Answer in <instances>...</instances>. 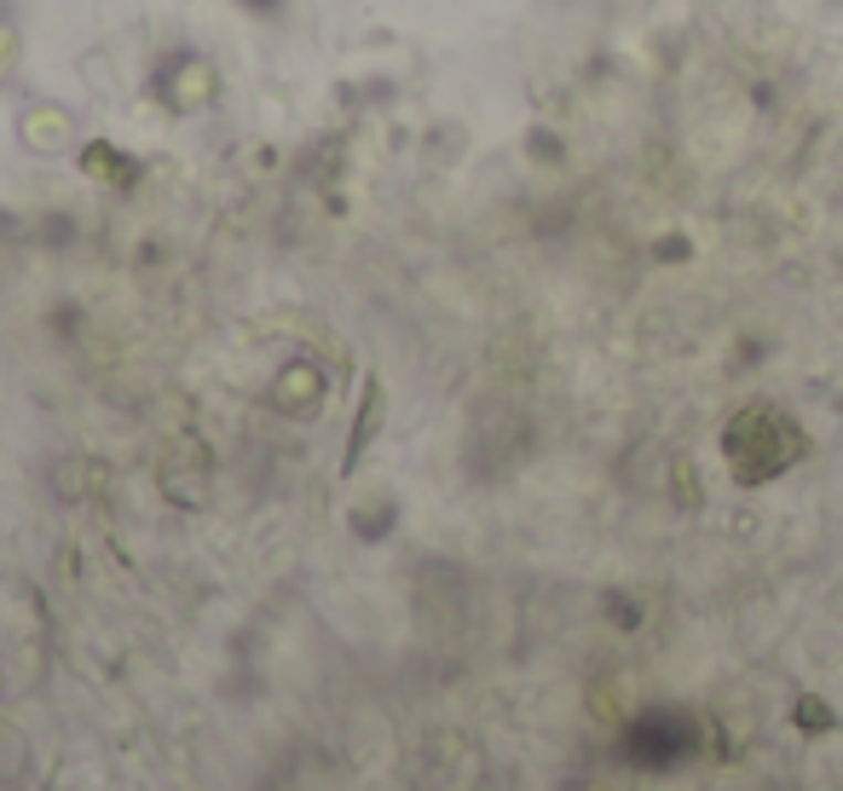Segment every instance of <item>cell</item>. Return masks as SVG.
<instances>
[{
	"mask_svg": "<svg viewBox=\"0 0 843 791\" xmlns=\"http://www.w3.org/2000/svg\"><path fill=\"white\" fill-rule=\"evenodd\" d=\"M18 139L41 150V157H59V150L75 145V116L64 105H53V98H41V105H23L18 116Z\"/></svg>",
	"mask_w": 843,
	"mask_h": 791,
	"instance_id": "1",
	"label": "cell"
},
{
	"mask_svg": "<svg viewBox=\"0 0 843 791\" xmlns=\"http://www.w3.org/2000/svg\"><path fill=\"white\" fill-rule=\"evenodd\" d=\"M381 416H388V393H381V381L370 376L365 381V399H359V416H352V433H347V463H341V474L359 468V456L370 451V440L381 433Z\"/></svg>",
	"mask_w": 843,
	"mask_h": 791,
	"instance_id": "2",
	"label": "cell"
},
{
	"mask_svg": "<svg viewBox=\"0 0 843 791\" xmlns=\"http://www.w3.org/2000/svg\"><path fill=\"white\" fill-rule=\"evenodd\" d=\"M214 98V64L209 59H186L180 75H173V87H168V105L173 110H202Z\"/></svg>",
	"mask_w": 843,
	"mask_h": 791,
	"instance_id": "3",
	"label": "cell"
},
{
	"mask_svg": "<svg viewBox=\"0 0 843 791\" xmlns=\"http://www.w3.org/2000/svg\"><path fill=\"white\" fill-rule=\"evenodd\" d=\"M277 404L284 411H313V404H324V376L313 365H289L284 376H277Z\"/></svg>",
	"mask_w": 843,
	"mask_h": 791,
	"instance_id": "4",
	"label": "cell"
},
{
	"mask_svg": "<svg viewBox=\"0 0 843 791\" xmlns=\"http://www.w3.org/2000/svg\"><path fill=\"white\" fill-rule=\"evenodd\" d=\"M82 168L93 173V180H98V186H122V180H127V173H134V162H127V157H122V150H116V145H105V139H93V145H82Z\"/></svg>",
	"mask_w": 843,
	"mask_h": 791,
	"instance_id": "5",
	"label": "cell"
},
{
	"mask_svg": "<svg viewBox=\"0 0 843 791\" xmlns=\"http://www.w3.org/2000/svg\"><path fill=\"white\" fill-rule=\"evenodd\" d=\"M18 59H23L18 30H0V82H12V75H18Z\"/></svg>",
	"mask_w": 843,
	"mask_h": 791,
	"instance_id": "6",
	"label": "cell"
},
{
	"mask_svg": "<svg viewBox=\"0 0 843 791\" xmlns=\"http://www.w3.org/2000/svg\"><path fill=\"white\" fill-rule=\"evenodd\" d=\"M798 728H809V734L832 728V710H826L821 699H798Z\"/></svg>",
	"mask_w": 843,
	"mask_h": 791,
	"instance_id": "7",
	"label": "cell"
}]
</instances>
